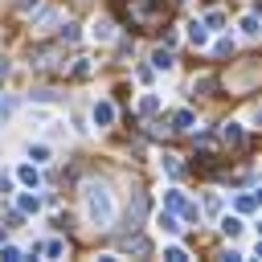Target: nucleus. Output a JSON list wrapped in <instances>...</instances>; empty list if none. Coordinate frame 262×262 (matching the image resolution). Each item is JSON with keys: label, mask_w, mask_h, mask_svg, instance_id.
Returning <instances> with one entry per match:
<instances>
[{"label": "nucleus", "mask_w": 262, "mask_h": 262, "mask_svg": "<svg viewBox=\"0 0 262 262\" xmlns=\"http://www.w3.org/2000/svg\"><path fill=\"white\" fill-rule=\"evenodd\" d=\"M86 217L98 229H106L115 221V196H111L106 184H86Z\"/></svg>", "instance_id": "1"}, {"label": "nucleus", "mask_w": 262, "mask_h": 262, "mask_svg": "<svg viewBox=\"0 0 262 262\" xmlns=\"http://www.w3.org/2000/svg\"><path fill=\"white\" fill-rule=\"evenodd\" d=\"M164 209L180 213L184 221H201V205H196V201H188V196H184L176 184H172V188H164Z\"/></svg>", "instance_id": "2"}, {"label": "nucleus", "mask_w": 262, "mask_h": 262, "mask_svg": "<svg viewBox=\"0 0 262 262\" xmlns=\"http://www.w3.org/2000/svg\"><path fill=\"white\" fill-rule=\"evenodd\" d=\"M156 229H160V233H168V237H176V233L184 229V225H180V213H172V209H160V213H156Z\"/></svg>", "instance_id": "3"}, {"label": "nucleus", "mask_w": 262, "mask_h": 262, "mask_svg": "<svg viewBox=\"0 0 262 262\" xmlns=\"http://www.w3.org/2000/svg\"><path fill=\"white\" fill-rule=\"evenodd\" d=\"M90 119H94V127H111L115 123V102L111 98H98L94 111H90Z\"/></svg>", "instance_id": "4"}, {"label": "nucleus", "mask_w": 262, "mask_h": 262, "mask_svg": "<svg viewBox=\"0 0 262 262\" xmlns=\"http://www.w3.org/2000/svg\"><path fill=\"white\" fill-rule=\"evenodd\" d=\"M184 29H188V45H196V49L209 45V25H205V20H188Z\"/></svg>", "instance_id": "5"}, {"label": "nucleus", "mask_w": 262, "mask_h": 262, "mask_svg": "<svg viewBox=\"0 0 262 262\" xmlns=\"http://www.w3.org/2000/svg\"><path fill=\"white\" fill-rule=\"evenodd\" d=\"M16 184L37 188V184H41V168H37V164H20V168H16Z\"/></svg>", "instance_id": "6"}, {"label": "nucleus", "mask_w": 262, "mask_h": 262, "mask_svg": "<svg viewBox=\"0 0 262 262\" xmlns=\"http://www.w3.org/2000/svg\"><path fill=\"white\" fill-rule=\"evenodd\" d=\"M37 254H41V258H61V254H66V242H61V237H49V242L33 246V258H37Z\"/></svg>", "instance_id": "7"}, {"label": "nucleus", "mask_w": 262, "mask_h": 262, "mask_svg": "<svg viewBox=\"0 0 262 262\" xmlns=\"http://www.w3.org/2000/svg\"><path fill=\"white\" fill-rule=\"evenodd\" d=\"M90 37H94V41H102V45H106V41H115V25H111V20H106V16H98V20H94V25H90Z\"/></svg>", "instance_id": "8"}, {"label": "nucleus", "mask_w": 262, "mask_h": 262, "mask_svg": "<svg viewBox=\"0 0 262 262\" xmlns=\"http://www.w3.org/2000/svg\"><path fill=\"white\" fill-rule=\"evenodd\" d=\"M16 209H20V213H33V217H37V213H41V196H37V192L29 188V192H20V196H16Z\"/></svg>", "instance_id": "9"}, {"label": "nucleus", "mask_w": 262, "mask_h": 262, "mask_svg": "<svg viewBox=\"0 0 262 262\" xmlns=\"http://www.w3.org/2000/svg\"><path fill=\"white\" fill-rule=\"evenodd\" d=\"M172 66H176V57H172V49H164V45H160V49L151 53V70H164V74H168Z\"/></svg>", "instance_id": "10"}, {"label": "nucleus", "mask_w": 262, "mask_h": 262, "mask_svg": "<svg viewBox=\"0 0 262 262\" xmlns=\"http://www.w3.org/2000/svg\"><path fill=\"white\" fill-rule=\"evenodd\" d=\"M254 209H258V196H254V192H237V196H233V213L246 217V213H254Z\"/></svg>", "instance_id": "11"}, {"label": "nucleus", "mask_w": 262, "mask_h": 262, "mask_svg": "<svg viewBox=\"0 0 262 262\" xmlns=\"http://www.w3.org/2000/svg\"><path fill=\"white\" fill-rule=\"evenodd\" d=\"M242 229H246V225H242V213H225V217H221V233H225V237H237Z\"/></svg>", "instance_id": "12"}, {"label": "nucleus", "mask_w": 262, "mask_h": 262, "mask_svg": "<svg viewBox=\"0 0 262 262\" xmlns=\"http://www.w3.org/2000/svg\"><path fill=\"white\" fill-rule=\"evenodd\" d=\"M237 29H242V37H262V20L250 12V16H242L237 20Z\"/></svg>", "instance_id": "13"}, {"label": "nucleus", "mask_w": 262, "mask_h": 262, "mask_svg": "<svg viewBox=\"0 0 262 262\" xmlns=\"http://www.w3.org/2000/svg\"><path fill=\"white\" fill-rule=\"evenodd\" d=\"M192 127H196V115L192 111H176L172 115V131H192Z\"/></svg>", "instance_id": "14"}, {"label": "nucleus", "mask_w": 262, "mask_h": 262, "mask_svg": "<svg viewBox=\"0 0 262 262\" xmlns=\"http://www.w3.org/2000/svg\"><path fill=\"white\" fill-rule=\"evenodd\" d=\"M221 139H225L229 147H237V143L246 139V131H242V123H225V127H221Z\"/></svg>", "instance_id": "15"}, {"label": "nucleus", "mask_w": 262, "mask_h": 262, "mask_svg": "<svg viewBox=\"0 0 262 262\" xmlns=\"http://www.w3.org/2000/svg\"><path fill=\"white\" fill-rule=\"evenodd\" d=\"M49 156H53L49 143H29V160H33V164H49Z\"/></svg>", "instance_id": "16"}, {"label": "nucleus", "mask_w": 262, "mask_h": 262, "mask_svg": "<svg viewBox=\"0 0 262 262\" xmlns=\"http://www.w3.org/2000/svg\"><path fill=\"white\" fill-rule=\"evenodd\" d=\"M156 111H160V94H151V90H147V94L139 98V115H156Z\"/></svg>", "instance_id": "17"}, {"label": "nucleus", "mask_w": 262, "mask_h": 262, "mask_svg": "<svg viewBox=\"0 0 262 262\" xmlns=\"http://www.w3.org/2000/svg\"><path fill=\"white\" fill-rule=\"evenodd\" d=\"M0 258H4V262H20V258H25V250H20V246H8V242H0Z\"/></svg>", "instance_id": "18"}, {"label": "nucleus", "mask_w": 262, "mask_h": 262, "mask_svg": "<svg viewBox=\"0 0 262 262\" xmlns=\"http://www.w3.org/2000/svg\"><path fill=\"white\" fill-rule=\"evenodd\" d=\"M164 258H168V262H188V250L172 242V246H164Z\"/></svg>", "instance_id": "19"}, {"label": "nucleus", "mask_w": 262, "mask_h": 262, "mask_svg": "<svg viewBox=\"0 0 262 262\" xmlns=\"http://www.w3.org/2000/svg\"><path fill=\"white\" fill-rule=\"evenodd\" d=\"M123 250H127V254H147V237H127Z\"/></svg>", "instance_id": "20"}, {"label": "nucleus", "mask_w": 262, "mask_h": 262, "mask_svg": "<svg viewBox=\"0 0 262 262\" xmlns=\"http://www.w3.org/2000/svg\"><path fill=\"white\" fill-rule=\"evenodd\" d=\"M12 111H16V98H8V94H0V123H4V119H8Z\"/></svg>", "instance_id": "21"}, {"label": "nucleus", "mask_w": 262, "mask_h": 262, "mask_svg": "<svg viewBox=\"0 0 262 262\" xmlns=\"http://www.w3.org/2000/svg\"><path fill=\"white\" fill-rule=\"evenodd\" d=\"M213 53H221V57L233 53V41H229V37H217V41H213Z\"/></svg>", "instance_id": "22"}, {"label": "nucleus", "mask_w": 262, "mask_h": 262, "mask_svg": "<svg viewBox=\"0 0 262 262\" xmlns=\"http://www.w3.org/2000/svg\"><path fill=\"white\" fill-rule=\"evenodd\" d=\"M61 41H78V25H74V20L61 25Z\"/></svg>", "instance_id": "23"}, {"label": "nucleus", "mask_w": 262, "mask_h": 262, "mask_svg": "<svg viewBox=\"0 0 262 262\" xmlns=\"http://www.w3.org/2000/svg\"><path fill=\"white\" fill-rule=\"evenodd\" d=\"M205 25H209V29H221V25H225V12H209Z\"/></svg>", "instance_id": "24"}, {"label": "nucleus", "mask_w": 262, "mask_h": 262, "mask_svg": "<svg viewBox=\"0 0 262 262\" xmlns=\"http://www.w3.org/2000/svg\"><path fill=\"white\" fill-rule=\"evenodd\" d=\"M53 20H57V12H53V8H45V12L37 16V29H41V25H53Z\"/></svg>", "instance_id": "25"}, {"label": "nucleus", "mask_w": 262, "mask_h": 262, "mask_svg": "<svg viewBox=\"0 0 262 262\" xmlns=\"http://www.w3.org/2000/svg\"><path fill=\"white\" fill-rule=\"evenodd\" d=\"M164 168H168L172 176H180V160H176V156H164Z\"/></svg>", "instance_id": "26"}, {"label": "nucleus", "mask_w": 262, "mask_h": 262, "mask_svg": "<svg viewBox=\"0 0 262 262\" xmlns=\"http://www.w3.org/2000/svg\"><path fill=\"white\" fill-rule=\"evenodd\" d=\"M0 242H8V229H4V225H0Z\"/></svg>", "instance_id": "27"}, {"label": "nucleus", "mask_w": 262, "mask_h": 262, "mask_svg": "<svg viewBox=\"0 0 262 262\" xmlns=\"http://www.w3.org/2000/svg\"><path fill=\"white\" fill-rule=\"evenodd\" d=\"M254 254H258V258H262V237H258V246H254Z\"/></svg>", "instance_id": "28"}, {"label": "nucleus", "mask_w": 262, "mask_h": 262, "mask_svg": "<svg viewBox=\"0 0 262 262\" xmlns=\"http://www.w3.org/2000/svg\"><path fill=\"white\" fill-rule=\"evenodd\" d=\"M254 196H258V205H262V188H254Z\"/></svg>", "instance_id": "29"}, {"label": "nucleus", "mask_w": 262, "mask_h": 262, "mask_svg": "<svg viewBox=\"0 0 262 262\" xmlns=\"http://www.w3.org/2000/svg\"><path fill=\"white\" fill-rule=\"evenodd\" d=\"M258 123H262V106H258Z\"/></svg>", "instance_id": "30"}, {"label": "nucleus", "mask_w": 262, "mask_h": 262, "mask_svg": "<svg viewBox=\"0 0 262 262\" xmlns=\"http://www.w3.org/2000/svg\"><path fill=\"white\" fill-rule=\"evenodd\" d=\"M258 237H262V221H258Z\"/></svg>", "instance_id": "31"}, {"label": "nucleus", "mask_w": 262, "mask_h": 262, "mask_svg": "<svg viewBox=\"0 0 262 262\" xmlns=\"http://www.w3.org/2000/svg\"><path fill=\"white\" fill-rule=\"evenodd\" d=\"M176 4H184V0H176Z\"/></svg>", "instance_id": "32"}]
</instances>
